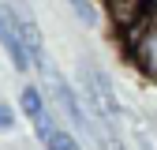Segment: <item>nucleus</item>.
Listing matches in <instances>:
<instances>
[{"instance_id":"7","label":"nucleus","mask_w":157,"mask_h":150,"mask_svg":"<svg viewBox=\"0 0 157 150\" xmlns=\"http://www.w3.org/2000/svg\"><path fill=\"white\" fill-rule=\"evenodd\" d=\"M23 112H26V116H30L34 124L45 116V105H41V90H37V86H26V90H23Z\"/></svg>"},{"instance_id":"6","label":"nucleus","mask_w":157,"mask_h":150,"mask_svg":"<svg viewBox=\"0 0 157 150\" xmlns=\"http://www.w3.org/2000/svg\"><path fill=\"white\" fill-rule=\"evenodd\" d=\"M0 41H4L11 64H15V71H26V68H30V53H26V45H23V38H19L15 19L8 15V8H4V15H0Z\"/></svg>"},{"instance_id":"8","label":"nucleus","mask_w":157,"mask_h":150,"mask_svg":"<svg viewBox=\"0 0 157 150\" xmlns=\"http://www.w3.org/2000/svg\"><path fill=\"white\" fill-rule=\"evenodd\" d=\"M45 146H49V150H78L75 135H71V131H64V128H56L52 135L45 139Z\"/></svg>"},{"instance_id":"3","label":"nucleus","mask_w":157,"mask_h":150,"mask_svg":"<svg viewBox=\"0 0 157 150\" xmlns=\"http://www.w3.org/2000/svg\"><path fill=\"white\" fill-rule=\"evenodd\" d=\"M86 101L101 112V116H109V120L120 112V101H116V94H112L109 75L97 71V68H86Z\"/></svg>"},{"instance_id":"5","label":"nucleus","mask_w":157,"mask_h":150,"mask_svg":"<svg viewBox=\"0 0 157 150\" xmlns=\"http://www.w3.org/2000/svg\"><path fill=\"white\" fill-rule=\"evenodd\" d=\"M105 8H109L112 23L120 26L124 34H127V30H135V26H139L142 19L153 11V4H150V0H105Z\"/></svg>"},{"instance_id":"2","label":"nucleus","mask_w":157,"mask_h":150,"mask_svg":"<svg viewBox=\"0 0 157 150\" xmlns=\"http://www.w3.org/2000/svg\"><path fill=\"white\" fill-rule=\"evenodd\" d=\"M8 15L15 19V30H19V38H23L26 53H30V64H34L37 71H41L49 60H45V53H41V30H37L34 15L26 11V4H23V0H11V4H8Z\"/></svg>"},{"instance_id":"10","label":"nucleus","mask_w":157,"mask_h":150,"mask_svg":"<svg viewBox=\"0 0 157 150\" xmlns=\"http://www.w3.org/2000/svg\"><path fill=\"white\" fill-rule=\"evenodd\" d=\"M11 128H15V112L0 101V131H11Z\"/></svg>"},{"instance_id":"9","label":"nucleus","mask_w":157,"mask_h":150,"mask_svg":"<svg viewBox=\"0 0 157 150\" xmlns=\"http://www.w3.org/2000/svg\"><path fill=\"white\" fill-rule=\"evenodd\" d=\"M71 8L78 11V19H82L86 26H94V23H97V11H94V4H90V0H71Z\"/></svg>"},{"instance_id":"1","label":"nucleus","mask_w":157,"mask_h":150,"mask_svg":"<svg viewBox=\"0 0 157 150\" xmlns=\"http://www.w3.org/2000/svg\"><path fill=\"white\" fill-rule=\"evenodd\" d=\"M124 38H127V53H131V60L139 64V71L150 75V79H157V11H150L142 23L135 30H127Z\"/></svg>"},{"instance_id":"4","label":"nucleus","mask_w":157,"mask_h":150,"mask_svg":"<svg viewBox=\"0 0 157 150\" xmlns=\"http://www.w3.org/2000/svg\"><path fill=\"white\" fill-rule=\"evenodd\" d=\"M41 75L49 79V86H52V94H56V105H60L64 112H67V120H75L78 128H90V120H86V112H82V105H78V98H75V90L60 79V75H56L49 64L41 68Z\"/></svg>"},{"instance_id":"11","label":"nucleus","mask_w":157,"mask_h":150,"mask_svg":"<svg viewBox=\"0 0 157 150\" xmlns=\"http://www.w3.org/2000/svg\"><path fill=\"white\" fill-rule=\"evenodd\" d=\"M101 146H105V150H124V146H120V139H116L112 131H109V135H101Z\"/></svg>"}]
</instances>
